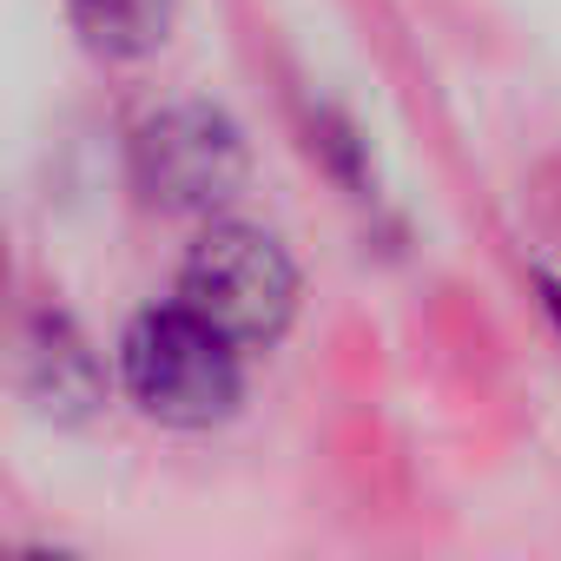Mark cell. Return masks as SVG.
<instances>
[{
    "instance_id": "2",
    "label": "cell",
    "mask_w": 561,
    "mask_h": 561,
    "mask_svg": "<svg viewBox=\"0 0 561 561\" xmlns=\"http://www.w3.org/2000/svg\"><path fill=\"white\" fill-rule=\"evenodd\" d=\"M119 377L126 397L172 430H205L238 410V344H225L211 324H198L185 305L139 311L119 337Z\"/></svg>"
},
{
    "instance_id": "5",
    "label": "cell",
    "mask_w": 561,
    "mask_h": 561,
    "mask_svg": "<svg viewBox=\"0 0 561 561\" xmlns=\"http://www.w3.org/2000/svg\"><path fill=\"white\" fill-rule=\"evenodd\" d=\"M67 14L80 41L106 60H139L172 34V0H67Z\"/></svg>"
},
{
    "instance_id": "6",
    "label": "cell",
    "mask_w": 561,
    "mask_h": 561,
    "mask_svg": "<svg viewBox=\"0 0 561 561\" xmlns=\"http://www.w3.org/2000/svg\"><path fill=\"white\" fill-rule=\"evenodd\" d=\"M541 298H548V311H554V324H561V285H554V277H541Z\"/></svg>"
},
{
    "instance_id": "3",
    "label": "cell",
    "mask_w": 561,
    "mask_h": 561,
    "mask_svg": "<svg viewBox=\"0 0 561 561\" xmlns=\"http://www.w3.org/2000/svg\"><path fill=\"white\" fill-rule=\"evenodd\" d=\"M244 179H251L244 133L231 126V113L205 100L159 106L133 133V185L159 211H218L244 192Z\"/></svg>"
},
{
    "instance_id": "4",
    "label": "cell",
    "mask_w": 561,
    "mask_h": 561,
    "mask_svg": "<svg viewBox=\"0 0 561 561\" xmlns=\"http://www.w3.org/2000/svg\"><path fill=\"white\" fill-rule=\"evenodd\" d=\"M21 383H27V397H34L47 416H60V423L93 416L100 397H106V377H100L93 344H87L67 318H54V311H41V318L27 324V344H21Z\"/></svg>"
},
{
    "instance_id": "1",
    "label": "cell",
    "mask_w": 561,
    "mask_h": 561,
    "mask_svg": "<svg viewBox=\"0 0 561 561\" xmlns=\"http://www.w3.org/2000/svg\"><path fill=\"white\" fill-rule=\"evenodd\" d=\"M179 305L238 351L277 344L285 324H291V311H298V264L285 257V244L271 231L225 218L185 251Z\"/></svg>"
},
{
    "instance_id": "7",
    "label": "cell",
    "mask_w": 561,
    "mask_h": 561,
    "mask_svg": "<svg viewBox=\"0 0 561 561\" xmlns=\"http://www.w3.org/2000/svg\"><path fill=\"white\" fill-rule=\"evenodd\" d=\"M21 561H73V554H47V548H34V554H21Z\"/></svg>"
}]
</instances>
